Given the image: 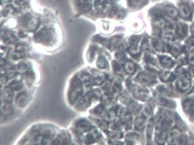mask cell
Segmentation results:
<instances>
[{"label": "cell", "mask_w": 194, "mask_h": 145, "mask_svg": "<svg viewBox=\"0 0 194 145\" xmlns=\"http://www.w3.org/2000/svg\"><path fill=\"white\" fill-rule=\"evenodd\" d=\"M186 32H187V27H186L185 24H178V33L180 36H184L187 33Z\"/></svg>", "instance_id": "cell-3"}, {"label": "cell", "mask_w": 194, "mask_h": 145, "mask_svg": "<svg viewBox=\"0 0 194 145\" xmlns=\"http://www.w3.org/2000/svg\"><path fill=\"white\" fill-rule=\"evenodd\" d=\"M180 135V131L178 129H172L169 134L170 139H177Z\"/></svg>", "instance_id": "cell-5"}, {"label": "cell", "mask_w": 194, "mask_h": 145, "mask_svg": "<svg viewBox=\"0 0 194 145\" xmlns=\"http://www.w3.org/2000/svg\"><path fill=\"white\" fill-rule=\"evenodd\" d=\"M193 107V101H186V103L184 104V109L187 111H190Z\"/></svg>", "instance_id": "cell-9"}, {"label": "cell", "mask_w": 194, "mask_h": 145, "mask_svg": "<svg viewBox=\"0 0 194 145\" xmlns=\"http://www.w3.org/2000/svg\"><path fill=\"white\" fill-rule=\"evenodd\" d=\"M178 87L181 89V90H186L190 87V85H191V82H190V80L186 77H183L181 78L179 81H178Z\"/></svg>", "instance_id": "cell-2"}, {"label": "cell", "mask_w": 194, "mask_h": 145, "mask_svg": "<svg viewBox=\"0 0 194 145\" xmlns=\"http://www.w3.org/2000/svg\"><path fill=\"white\" fill-rule=\"evenodd\" d=\"M170 76H171V74H170V72H166V73L164 72V73L161 75V79L164 80V81H168Z\"/></svg>", "instance_id": "cell-10"}, {"label": "cell", "mask_w": 194, "mask_h": 145, "mask_svg": "<svg viewBox=\"0 0 194 145\" xmlns=\"http://www.w3.org/2000/svg\"><path fill=\"white\" fill-rule=\"evenodd\" d=\"M161 63H162V65H163L164 67H170V65L172 64V61H171V60H170V58H168V57H165V58H163V59H162Z\"/></svg>", "instance_id": "cell-6"}, {"label": "cell", "mask_w": 194, "mask_h": 145, "mask_svg": "<svg viewBox=\"0 0 194 145\" xmlns=\"http://www.w3.org/2000/svg\"><path fill=\"white\" fill-rule=\"evenodd\" d=\"M136 127H137L138 129H143L144 126V119L138 118V119L136 121Z\"/></svg>", "instance_id": "cell-7"}, {"label": "cell", "mask_w": 194, "mask_h": 145, "mask_svg": "<svg viewBox=\"0 0 194 145\" xmlns=\"http://www.w3.org/2000/svg\"><path fill=\"white\" fill-rule=\"evenodd\" d=\"M189 61H190L191 63L194 64V53H192V54L190 55V57H189Z\"/></svg>", "instance_id": "cell-13"}, {"label": "cell", "mask_w": 194, "mask_h": 145, "mask_svg": "<svg viewBox=\"0 0 194 145\" xmlns=\"http://www.w3.org/2000/svg\"><path fill=\"white\" fill-rule=\"evenodd\" d=\"M166 12H167V14L170 16V18H175V17H177L178 14V10H177L176 8H174V7H168Z\"/></svg>", "instance_id": "cell-4"}, {"label": "cell", "mask_w": 194, "mask_h": 145, "mask_svg": "<svg viewBox=\"0 0 194 145\" xmlns=\"http://www.w3.org/2000/svg\"><path fill=\"white\" fill-rule=\"evenodd\" d=\"M179 12L183 18L189 19L192 17V11L189 8V6L185 4H181L179 5Z\"/></svg>", "instance_id": "cell-1"}, {"label": "cell", "mask_w": 194, "mask_h": 145, "mask_svg": "<svg viewBox=\"0 0 194 145\" xmlns=\"http://www.w3.org/2000/svg\"><path fill=\"white\" fill-rule=\"evenodd\" d=\"M144 0H131L132 5H139L143 3Z\"/></svg>", "instance_id": "cell-12"}, {"label": "cell", "mask_w": 194, "mask_h": 145, "mask_svg": "<svg viewBox=\"0 0 194 145\" xmlns=\"http://www.w3.org/2000/svg\"><path fill=\"white\" fill-rule=\"evenodd\" d=\"M126 70H127V72H130V73L133 72L134 70H135V67H134L133 64H132V63H128V64L126 65Z\"/></svg>", "instance_id": "cell-8"}, {"label": "cell", "mask_w": 194, "mask_h": 145, "mask_svg": "<svg viewBox=\"0 0 194 145\" xmlns=\"http://www.w3.org/2000/svg\"><path fill=\"white\" fill-rule=\"evenodd\" d=\"M178 46H175V47H173V48H172V53H173V54L174 55H177L178 53H179V52H180V50L178 47H177Z\"/></svg>", "instance_id": "cell-11"}]
</instances>
